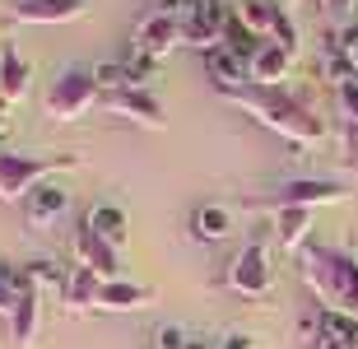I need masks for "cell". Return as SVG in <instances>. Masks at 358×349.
Returning a JSON list of instances; mask_svg holds the SVG:
<instances>
[{
  "mask_svg": "<svg viewBox=\"0 0 358 349\" xmlns=\"http://www.w3.org/2000/svg\"><path fill=\"white\" fill-rule=\"evenodd\" d=\"M84 224H89L98 238H107L112 247H121V242H126V233H131V219H126V210H121V205H112V201H98L89 215H84Z\"/></svg>",
  "mask_w": 358,
  "mask_h": 349,
  "instance_id": "44dd1931",
  "label": "cell"
},
{
  "mask_svg": "<svg viewBox=\"0 0 358 349\" xmlns=\"http://www.w3.org/2000/svg\"><path fill=\"white\" fill-rule=\"evenodd\" d=\"M312 224H317V210H298V205H284V210H275V238L284 252H303L307 247V233H312Z\"/></svg>",
  "mask_w": 358,
  "mask_h": 349,
  "instance_id": "e0dca14e",
  "label": "cell"
},
{
  "mask_svg": "<svg viewBox=\"0 0 358 349\" xmlns=\"http://www.w3.org/2000/svg\"><path fill=\"white\" fill-rule=\"evenodd\" d=\"M103 108L112 112V117L140 126V131H163V126H168V112H163V103L149 94V89H135V84L103 94Z\"/></svg>",
  "mask_w": 358,
  "mask_h": 349,
  "instance_id": "52a82bcc",
  "label": "cell"
},
{
  "mask_svg": "<svg viewBox=\"0 0 358 349\" xmlns=\"http://www.w3.org/2000/svg\"><path fill=\"white\" fill-rule=\"evenodd\" d=\"M121 61H126V84H135V89H145V80H154L159 66H163V61H154V56H145V52H126Z\"/></svg>",
  "mask_w": 358,
  "mask_h": 349,
  "instance_id": "d4e9b609",
  "label": "cell"
},
{
  "mask_svg": "<svg viewBox=\"0 0 358 349\" xmlns=\"http://www.w3.org/2000/svg\"><path fill=\"white\" fill-rule=\"evenodd\" d=\"M354 10V0H321V14L335 19V24H345V14Z\"/></svg>",
  "mask_w": 358,
  "mask_h": 349,
  "instance_id": "4dcf8cb0",
  "label": "cell"
},
{
  "mask_svg": "<svg viewBox=\"0 0 358 349\" xmlns=\"http://www.w3.org/2000/svg\"><path fill=\"white\" fill-rule=\"evenodd\" d=\"M173 47H182V19L149 10L145 19H140V28H135L131 52H145V56H154V61H163V56L173 52Z\"/></svg>",
  "mask_w": 358,
  "mask_h": 349,
  "instance_id": "ba28073f",
  "label": "cell"
},
{
  "mask_svg": "<svg viewBox=\"0 0 358 349\" xmlns=\"http://www.w3.org/2000/svg\"><path fill=\"white\" fill-rule=\"evenodd\" d=\"M28 84H33V66L19 56V47H0V108L24 103Z\"/></svg>",
  "mask_w": 358,
  "mask_h": 349,
  "instance_id": "2e32d148",
  "label": "cell"
},
{
  "mask_svg": "<svg viewBox=\"0 0 358 349\" xmlns=\"http://www.w3.org/2000/svg\"><path fill=\"white\" fill-rule=\"evenodd\" d=\"M191 233H196V242H224L228 233H233V215H228V205H196L191 210Z\"/></svg>",
  "mask_w": 358,
  "mask_h": 349,
  "instance_id": "d6986e66",
  "label": "cell"
},
{
  "mask_svg": "<svg viewBox=\"0 0 358 349\" xmlns=\"http://www.w3.org/2000/svg\"><path fill=\"white\" fill-rule=\"evenodd\" d=\"M200 5H205V10H233L228 0H200Z\"/></svg>",
  "mask_w": 358,
  "mask_h": 349,
  "instance_id": "d590c367",
  "label": "cell"
},
{
  "mask_svg": "<svg viewBox=\"0 0 358 349\" xmlns=\"http://www.w3.org/2000/svg\"><path fill=\"white\" fill-rule=\"evenodd\" d=\"M75 261H80L84 270H93V275H103V280H121V256H117V247H112L107 238H98L89 224H80V229H75Z\"/></svg>",
  "mask_w": 358,
  "mask_h": 349,
  "instance_id": "8fae6325",
  "label": "cell"
},
{
  "mask_svg": "<svg viewBox=\"0 0 358 349\" xmlns=\"http://www.w3.org/2000/svg\"><path fill=\"white\" fill-rule=\"evenodd\" d=\"M224 19H228V10H205V5H196V14L182 19V47H196V52L219 47V42H224Z\"/></svg>",
  "mask_w": 358,
  "mask_h": 349,
  "instance_id": "9a60e30c",
  "label": "cell"
},
{
  "mask_svg": "<svg viewBox=\"0 0 358 349\" xmlns=\"http://www.w3.org/2000/svg\"><path fill=\"white\" fill-rule=\"evenodd\" d=\"M270 42H279L284 52H293V56H298V28H293L289 10H279V5H275V28H270Z\"/></svg>",
  "mask_w": 358,
  "mask_h": 349,
  "instance_id": "4316f807",
  "label": "cell"
},
{
  "mask_svg": "<svg viewBox=\"0 0 358 349\" xmlns=\"http://www.w3.org/2000/svg\"><path fill=\"white\" fill-rule=\"evenodd\" d=\"M233 108H242L247 117H256L266 131H275L279 140H289L298 149H312L326 140V121L307 108L293 89H261V84H247L238 94H228Z\"/></svg>",
  "mask_w": 358,
  "mask_h": 349,
  "instance_id": "6da1fadb",
  "label": "cell"
},
{
  "mask_svg": "<svg viewBox=\"0 0 358 349\" xmlns=\"http://www.w3.org/2000/svg\"><path fill=\"white\" fill-rule=\"evenodd\" d=\"M38 322H42V298H38V284H33V289L19 294V303H14V312H10V340L19 349H33Z\"/></svg>",
  "mask_w": 358,
  "mask_h": 349,
  "instance_id": "ac0fdd59",
  "label": "cell"
},
{
  "mask_svg": "<svg viewBox=\"0 0 358 349\" xmlns=\"http://www.w3.org/2000/svg\"><path fill=\"white\" fill-rule=\"evenodd\" d=\"M312 349H349V345H345V340H335V336H317Z\"/></svg>",
  "mask_w": 358,
  "mask_h": 349,
  "instance_id": "e575fe53",
  "label": "cell"
},
{
  "mask_svg": "<svg viewBox=\"0 0 358 349\" xmlns=\"http://www.w3.org/2000/svg\"><path fill=\"white\" fill-rule=\"evenodd\" d=\"M14 303H19V294L10 289V280H0V317H10V312H14Z\"/></svg>",
  "mask_w": 358,
  "mask_h": 349,
  "instance_id": "836d02e7",
  "label": "cell"
},
{
  "mask_svg": "<svg viewBox=\"0 0 358 349\" xmlns=\"http://www.w3.org/2000/svg\"><path fill=\"white\" fill-rule=\"evenodd\" d=\"M349 201L345 182H331V177H289L270 191V205L284 210V205H298V210H317V205H340Z\"/></svg>",
  "mask_w": 358,
  "mask_h": 349,
  "instance_id": "5b68a950",
  "label": "cell"
},
{
  "mask_svg": "<svg viewBox=\"0 0 358 349\" xmlns=\"http://www.w3.org/2000/svg\"><path fill=\"white\" fill-rule=\"evenodd\" d=\"M0 112H5V108H0Z\"/></svg>",
  "mask_w": 358,
  "mask_h": 349,
  "instance_id": "ab89813d",
  "label": "cell"
},
{
  "mask_svg": "<svg viewBox=\"0 0 358 349\" xmlns=\"http://www.w3.org/2000/svg\"><path fill=\"white\" fill-rule=\"evenodd\" d=\"M89 14V0H10L14 24H75Z\"/></svg>",
  "mask_w": 358,
  "mask_h": 349,
  "instance_id": "9c48e42d",
  "label": "cell"
},
{
  "mask_svg": "<svg viewBox=\"0 0 358 349\" xmlns=\"http://www.w3.org/2000/svg\"><path fill=\"white\" fill-rule=\"evenodd\" d=\"M354 66H358V52H354Z\"/></svg>",
  "mask_w": 358,
  "mask_h": 349,
  "instance_id": "f35d334b",
  "label": "cell"
},
{
  "mask_svg": "<svg viewBox=\"0 0 358 349\" xmlns=\"http://www.w3.org/2000/svg\"><path fill=\"white\" fill-rule=\"evenodd\" d=\"M186 326H177V322H168V326H159L154 331V349H186Z\"/></svg>",
  "mask_w": 358,
  "mask_h": 349,
  "instance_id": "f1b7e54d",
  "label": "cell"
},
{
  "mask_svg": "<svg viewBox=\"0 0 358 349\" xmlns=\"http://www.w3.org/2000/svg\"><path fill=\"white\" fill-rule=\"evenodd\" d=\"M335 47L354 56V52H358V24H345V28H340V42H335Z\"/></svg>",
  "mask_w": 358,
  "mask_h": 349,
  "instance_id": "1f68e13d",
  "label": "cell"
},
{
  "mask_svg": "<svg viewBox=\"0 0 358 349\" xmlns=\"http://www.w3.org/2000/svg\"><path fill=\"white\" fill-rule=\"evenodd\" d=\"M93 103H103V89L93 84V70L70 66L66 75L52 84V94H47V117L52 121H80Z\"/></svg>",
  "mask_w": 358,
  "mask_h": 349,
  "instance_id": "3957f363",
  "label": "cell"
},
{
  "mask_svg": "<svg viewBox=\"0 0 358 349\" xmlns=\"http://www.w3.org/2000/svg\"><path fill=\"white\" fill-rule=\"evenodd\" d=\"M219 349H256V340L247 336V331H228V336H224V345H219Z\"/></svg>",
  "mask_w": 358,
  "mask_h": 349,
  "instance_id": "d6a6232c",
  "label": "cell"
},
{
  "mask_svg": "<svg viewBox=\"0 0 358 349\" xmlns=\"http://www.w3.org/2000/svg\"><path fill=\"white\" fill-rule=\"evenodd\" d=\"M298 266H303V284L326 308L358 317V261L349 252L326 247V242H307L298 252Z\"/></svg>",
  "mask_w": 358,
  "mask_h": 349,
  "instance_id": "7a4b0ae2",
  "label": "cell"
},
{
  "mask_svg": "<svg viewBox=\"0 0 358 349\" xmlns=\"http://www.w3.org/2000/svg\"><path fill=\"white\" fill-rule=\"evenodd\" d=\"M186 349H210V345H205L200 336H191V340H186Z\"/></svg>",
  "mask_w": 358,
  "mask_h": 349,
  "instance_id": "8d00e7d4",
  "label": "cell"
},
{
  "mask_svg": "<svg viewBox=\"0 0 358 349\" xmlns=\"http://www.w3.org/2000/svg\"><path fill=\"white\" fill-rule=\"evenodd\" d=\"M93 70V84L103 89V94H112V89H126V61L121 56H107V61H98Z\"/></svg>",
  "mask_w": 358,
  "mask_h": 349,
  "instance_id": "cb8c5ba5",
  "label": "cell"
},
{
  "mask_svg": "<svg viewBox=\"0 0 358 349\" xmlns=\"http://www.w3.org/2000/svg\"><path fill=\"white\" fill-rule=\"evenodd\" d=\"M154 303V289L135 280H103L98 284V298H93V312H135Z\"/></svg>",
  "mask_w": 358,
  "mask_h": 349,
  "instance_id": "5bb4252c",
  "label": "cell"
},
{
  "mask_svg": "<svg viewBox=\"0 0 358 349\" xmlns=\"http://www.w3.org/2000/svg\"><path fill=\"white\" fill-rule=\"evenodd\" d=\"M233 14H238L242 24L252 28V38L266 42L270 28H275V5H266V0H233Z\"/></svg>",
  "mask_w": 358,
  "mask_h": 349,
  "instance_id": "7402d4cb",
  "label": "cell"
},
{
  "mask_svg": "<svg viewBox=\"0 0 358 349\" xmlns=\"http://www.w3.org/2000/svg\"><path fill=\"white\" fill-rule=\"evenodd\" d=\"M247 75H252V84H261V89H284V80L293 75V52H284L279 42H261L256 47V56L247 61Z\"/></svg>",
  "mask_w": 358,
  "mask_h": 349,
  "instance_id": "4fadbf2b",
  "label": "cell"
},
{
  "mask_svg": "<svg viewBox=\"0 0 358 349\" xmlns=\"http://www.w3.org/2000/svg\"><path fill=\"white\" fill-rule=\"evenodd\" d=\"M205 75H210V84H214V89H219L224 98L252 84V75H247V61H242L233 47H224V42L205 52Z\"/></svg>",
  "mask_w": 358,
  "mask_h": 349,
  "instance_id": "7c38bea8",
  "label": "cell"
},
{
  "mask_svg": "<svg viewBox=\"0 0 358 349\" xmlns=\"http://www.w3.org/2000/svg\"><path fill=\"white\" fill-rule=\"evenodd\" d=\"M66 210H70V191L56 187V182H42V187L24 201V224L33 233H47V229H56V224L66 219Z\"/></svg>",
  "mask_w": 358,
  "mask_h": 349,
  "instance_id": "30bf717a",
  "label": "cell"
},
{
  "mask_svg": "<svg viewBox=\"0 0 358 349\" xmlns=\"http://www.w3.org/2000/svg\"><path fill=\"white\" fill-rule=\"evenodd\" d=\"M98 284H103V275H93V270H84V266L70 270L66 284H61V303H66V312H93Z\"/></svg>",
  "mask_w": 358,
  "mask_h": 349,
  "instance_id": "ffe728a7",
  "label": "cell"
},
{
  "mask_svg": "<svg viewBox=\"0 0 358 349\" xmlns=\"http://www.w3.org/2000/svg\"><path fill=\"white\" fill-rule=\"evenodd\" d=\"M61 163H75V154H66V159H56V163L28 159V154H0V201H28L47 182V173L61 168Z\"/></svg>",
  "mask_w": 358,
  "mask_h": 349,
  "instance_id": "277c9868",
  "label": "cell"
},
{
  "mask_svg": "<svg viewBox=\"0 0 358 349\" xmlns=\"http://www.w3.org/2000/svg\"><path fill=\"white\" fill-rule=\"evenodd\" d=\"M279 5H284V10H293V5H298V0H279Z\"/></svg>",
  "mask_w": 358,
  "mask_h": 349,
  "instance_id": "74e56055",
  "label": "cell"
},
{
  "mask_svg": "<svg viewBox=\"0 0 358 349\" xmlns=\"http://www.w3.org/2000/svg\"><path fill=\"white\" fill-rule=\"evenodd\" d=\"M270 284H275V275H270V247L256 238L233 256V266H228V289L242 294V298H266Z\"/></svg>",
  "mask_w": 358,
  "mask_h": 349,
  "instance_id": "8992f818",
  "label": "cell"
},
{
  "mask_svg": "<svg viewBox=\"0 0 358 349\" xmlns=\"http://www.w3.org/2000/svg\"><path fill=\"white\" fill-rule=\"evenodd\" d=\"M321 336H335V340H345L349 349H358V317L335 312V308H321Z\"/></svg>",
  "mask_w": 358,
  "mask_h": 349,
  "instance_id": "603a6c76",
  "label": "cell"
},
{
  "mask_svg": "<svg viewBox=\"0 0 358 349\" xmlns=\"http://www.w3.org/2000/svg\"><path fill=\"white\" fill-rule=\"evenodd\" d=\"M335 103H340V117L345 121H358V80H345L335 89Z\"/></svg>",
  "mask_w": 358,
  "mask_h": 349,
  "instance_id": "83f0119b",
  "label": "cell"
},
{
  "mask_svg": "<svg viewBox=\"0 0 358 349\" xmlns=\"http://www.w3.org/2000/svg\"><path fill=\"white\" fill-rule=\"evenodd\" d=\"M326 80H331L335 89H340L345 80H358L354 56H349V52H340V47H331V52H326Z\"/></svg>",
  "mask_w": 358,
  "mask_h": 349,
  "instance_id": "484cf974",
  "label": "cell"
},
{
  "mask_svg": "<svg viewBox=\"0 0 358 349\" xmlns=\"http://www.w3.org/2000/svg\"><path fill=\"white\" fill-rule=\"evenodd\" d=\"M345 163L358 173V121H345Z\"/></svg>",
  "mask_w": 358,
  "mask_h": 349,
  "instance_id": "f546056e",
  "label": "cell"
}]
</instances>
